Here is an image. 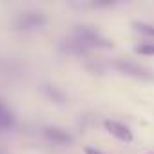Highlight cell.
I'll return each mask as SVG.
<instances>
[{"label":"cell","mask_w":154,"mask_h":154,"mask_svg":"<svg viewBox=\"0 0 154 154\" xmlns=\"http://www.w3.org/2000/svg\"><path fill=\"white\" fill-rule=\"evenodd\" d=\"M114 67L127 74V76H132V78H138V80H154V72H150L149 69L138 65V63H132V62H123V60H116L114 62Z\"/></svg>","instance_id":"obj_2"},{"label":"cell","mask_w":154,"mask_h":154,"mask_svg":"<svg viewBox=\"0 0 154 154\" xmlns=\"http://www.w3.org/2000/svg\"><path fill=\"white\" fill-rule=\"evenodd\" d=\"M85 154H103V152L94 149V147H85Z\"/></svg>","instance_id":"obj_9"},{"label":"cell","mask_w":154,"mask_h":154,"mask_svg":"<svg viewBox=\"0 0 154 154\" xmlns=\"http://www.w3.org/2000/svg\"><path fill=\"white\" fill-rule=\"evenodd\" d=\"M134 51L140 53V54H150V56H154V44H138L134 47Z\"/></svg>","instance_id":"obj_8"},{"label":"cell","mask_w":154,"mask_h":154,"mask_svg":"<svg viewBox=\"0 0 154 154\" xmlns=\"http://www.w3.org/2000/svg\"><path fill=\"white\" fill-rule=\"evenodd\" d=\"M44 24H45V17H44L42 13H36V11H33V13H24V15H20V18L17 20V27L22 29V31L36 29V27H40V26H44Z\"/></svg>","instance_id":"obj_4"},{"label":"cell","mask_w":154,"mask_h":154,"mask_svg":"<svg viewBox=\"0 0 154 154\" xmlns=\"http://www.w3.org/2000/svg\"><path fill=\"white\" fill-rule=\"evenodd\" d=\"M132 27H134L138 33L145 35V36H154V26H150V24H145V22H134Z\"/></svg>","instance_id":"obj_7"},{"label":"cell","mask_w":154,"mask_h":154,"mask_svg":"<svg viewBox=\"0 0 154 154\" xmlns=\"http://www.w3.org/2000/svg\"><path fill=\"white\" fill-rule=\"evenodd\" d=\"M103 125H105L107 132L111 136H114L116 140H120L123 143H131L132 141V132H131V129L127 125H123V123H120L116 120H105Z\"/></svg>","instance_id":"obj_3"},{"label":"cell","mask_w":154,"mask_h":154,"mask_svg":"<svg viewBox=\"0 0 154 154\" xmlns=\"http://www.w3.org/2000/svg\"><path fill=\"white\" fill-rule=\"evenodd\" d=\"M44 136L47 140H53V141H58V143H67L71 141V134L63 129H58V127H45L44 129Z\"/></svg>","instance_id":"obj_5"},{"label":"cell","mask_w":154,"mask_h":154,"mask_svg":"<svg viewBox=\"0 0 154 154\" xmlns=\"http://www.w3.org/2000/svg\"><path fill=\"white\" fill-rule=\"evenodd\" d=\"M13 123V114L6 109V105L0 102V129H6Z\"/></svg>","instance_id":"obj_6"},{"label":"cell","mask_w":154,"mask_h":154,"mask_svg":"<svg viewBox=\"0 0 154 154\" xmlns=\"http://www.w3.org/2000/svg\"><path fill=\"white\" fill-rule=\"evenodd\" d=\"M74 36H76V42L84 47H103V49L112 47V42L107 40L103 35L98 33L96 27H91V26H76Z\"/></svg>","instance_id":"obj_1"}]
</instances>
